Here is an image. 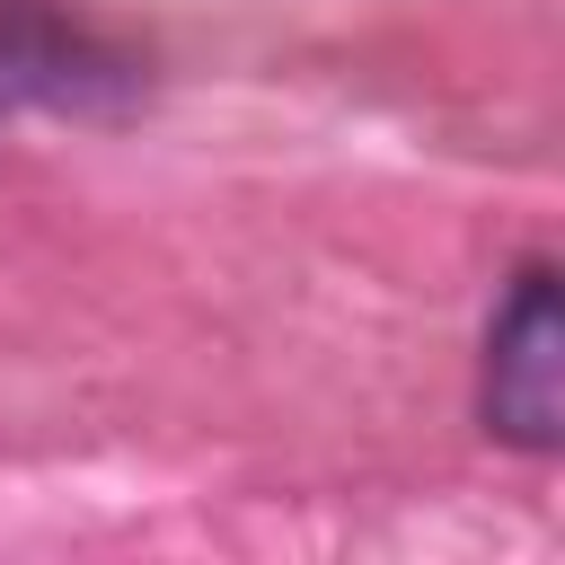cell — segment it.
Instances as JSON below:
<instances>
[{"mask_svg":"<svg viewBox=\"0 0 565 565\" xmlns=\"http://www.w3.org/2000/svg\"><path fill=\"white\" fill-rule=\"evenodd\" d=\"M124 79L132 71L53 0H0V124H18L26 106H62V115L106 106L124 97Z\"/></svg>","mask_w":565,"mask_h":565,"instance_id":"7a4b0ae2","label":"cell"},{"mask_svg":"<svg viewBox=\"0 0 565 565\" xmlns=\"http://www.w3.org/2000/svg\"><path fill=\"white\" fill-rule=\"evenodd\" d=\"M477 415L494 441L547 459L565 441V300H556V265H521L494 327H486V388Z\"/></svg>","mask_w":565,"mask_h":565,"instance_id":"6da1fadb","label":"cell"}]
</instances>
